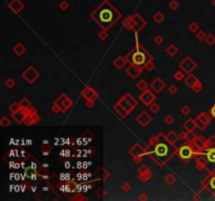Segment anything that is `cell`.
I'll return each instance as SVG.
<instances>
[{
  "label": "cell",
  "mask_w": 215,
  "mask_h": 201,
  "mask_svg": "<svg viewBox=\"0 0 215 201\" xmlns=\"http://www.w3.org/2000/svg\"><path fill=\"white\" fill-rule=\"evenodd\" d=\"M136 46L127 54V56L125 57V58H126L127 62H128L129 64L136 65V66H140V67H144L147 62L153 60V57L146 48L141 46L140 42H139V39H138V34H136Z\"/></svg>",
  "instance_id": "3"
},
{
  "label": "cell",
  "mask_w": 215,
  "mask_h": 201,
  "mask_svg": "<svg viewBox=\"0 0 215 201\" xmlns=\"http://www.w3.org/2000/svg\"><path fill=\"white\" fill-rule=\"evenodd\" d=\"M143 69H144L143 67L129 64V66L126 68V75H128V77L130 78L131 80H136V78L140 77V75L142 73Z\"/></svg>",
  "instance_id": "15"
},
{
  "label": "cell",
  "mask_w": 215,
  "mask_h": 201,
  "mask_svg": "<svg viewBox=\"0 0 215 201\" xmlns=\"http://www.w3.org/2000/svg\"><path fill=\"white\" fill-rule=\"evenodd\" d=\"M194 122L196 124V129H198L199 131H202L208 127V125L211 123L210 114H208L207 112H202L200 114H198L195 118Z\"/></svg>",
  "instance_id": "9"
},
{
  "label": "cell",
  "mask_w": 215,
  "mask_h": 201,
  "mask_svg": "<svg viewBox=\"0 0 215 201\" xmlns=\"http://www.w3.org/2000/svg\"><path fill=\"white\" fill-rule=\"evenodd\" d=\"M108 30H101V32L98 34V38L100 39L101 41H105L106 39L108 38Z\"/></svg>",
  "instance_id": "41"
},
{
  "label": "cell",
  "mask_w": 215,
  "mask_h": 201,
  "mask_svg": "<svg viewBox=\"0 0 215 201\" xmlns=\"http://www.w3.org/2000/svg\"><path fill=\"white\" fill-rule=\"evenodd\" d=\"M179 67L181 68V70H183L184 72L186 73V75H189V73L193 72L194 69L197 67V63H196L190 56H187L179 62Z\"/></svg>",
  "instance_id": "7"
},
{
  "label": "cell",
  "mask_w": 215,
  "mask_h": 201,
  "mask_svg": "<svg viewBox=\"0 0 215 201\" xmlns=\"http://www.w3.org/2000/svg\"><path fill=\"white\" fill-rule=\"evenodd\" d=\"M52 151V147H50V145H48V143H42L41 145V152H42L43 155H48L50 154V152Z\"/></svg>",
  "instance_id": "33"
},
{
  "label": "cell",
  "mask_w": 215,
  "mask_h": 201,
  "mask_svg": "<svg viewBox=\"0 0 215 201\" xmlns=\"http://www.w3.org/2000/svg\"><path fill=\"white\" fill-rule=\"evenodd\" d=\"M208 185H209V188H210L211 190L213 191V192H215V176L209 180V184H208Z\"/></svg>",
  "instance_id": "52"
},
{
  "label": "cell",
  "mask_w": 215,
  "mask_h": 201,
  "mask_svg": "<svg viewBox=\"0 0 215 201\" xmlns=\"http://www.w3.org/2000/svg\"><path fill=\"white\" fill-rule=\"evenodd\" d=\"M177 154L184 160H190L194 156V151L192 149L191 145H184L177 150Z\"/></svg>",
  "instance_id": "12"
},
{
  "label": "cell",
  "mask_w": 215,
  "mask_h": 201,
  "mask_svg": "<svg viewBox=\"0 0 215 201\" xmlns=\"http://www.w3.org/2000/svg\"><path fill=\"white\" fill-rule=\"evenodd\" d=\"M198 82H199V79H198L196 75H194L193 73H189V75H187L185 78V84L189 88H192L196 83H198Z\"/></svg>",
  "instance_id": "21"
},
{
  "label": "cell",
  "mask_w": 215,
  "mask_h": 201,
  "mask_svg": "<svg viewBox=\"0 0 215 201\" xmlns=\"http://www.w3.org/2000/svg\"><path fill=\"white\" fill-rule=\"evenodd\" d=\"M185 77H186L185 72H184L183 70H179L174 73V79L176 80V81H183V80L185 79Z\"/></svg>",
  "instance_id": "40"
},
{
  "label": "cell",
  "mask_w": 215,
  "mask_h": 201,
  "mask_svg": "<svg viewBox=\"0 0 215 201\" xmlns=\"http://www.w3.org/2000/svg\"><path fill=\"white\" fill-rule=\"evenodd\" d=\"M138 104L139 102L136 100V98L131 93L126 92L113 105V110L121 118H126L133 111Z\"/></svg>",
  "instance_id": "4"
},
{
  "label": "cell",
  "mask_w": 215,
  "mask_h": 201,
  "mask_svg": "<svg viewBox=\"0 0 215 201\" xmlns=\"http://www.w3.org/2000/svg\"><path fill=\"white\" fill-rule=\"evenodd\" d=\"M212 4H213V7H215V0H212Z\"/></svg>",
  "instance_id": "58"
},
{
  "label": "cell",
  "mask_w": 215,
  "mask_h": 201,
  "mask_svg": "<svg viewBox=\"0 0 215 201\" xmlns=\"http://www.w3.org/2000/svg\"><path fill=\"white\" fill-rule=\"evenodd\" d=\"M85 105L87 108H93V105H95V102H93V101H86Z\"/></svg>",
  "instance_id": "55"
},
{
  "label": "cell",
  "mask_w": 215,
  "mask_h": 201,
  "mask_svg": "<svg viewBox=\"0 0 215 201\" xmlns=\"http://www.w3.org/2000/svg\"><path fill=\"white\" fill-rule=\"evenodd\" d=\"M144 69H146L148 72H151V71H153L154 70V68H155V64H154V62H153L152 60L151 61H149V62H147L146 64H145V66L143 67Z\"/></svg>",
  "instance_id": "37"
},
{
  "label": "cell",
  "mask_w": 215,
  "mask_h": 201,
  "mask_svg": "<svg viewBox=\"0 0 215 201\" xmlns=\"http://www.w3.org/2000/svg\"><path fill=\"white\" fill-rule=\"evenodd\" d=\"M122 25L125 30L133 32L134 34H139L147 25V21L143 17H141L139 14H133L123 20Z\"/></svg>",
  "instance_id": "5"
},
{
  "label": "cell",
  "mask_w": 215,
  "mask_h": 201,
  "mask_svg": "<svg viewBox=\"0 0 215 201\" xmlns=\"http://www.w3.org/2000/svg\"><path fill=\"white\" fill-rule=\"evenodd\" d=\"M188 28H189L190 32L193 33V34H196V33L199 30V26H198V24L196 23V22H192V23H190L189 26H188Z\"/></svg>",
  "instance_id": "39"
},
{
  "label": "cell",
  "mask_w": 215,
  "mask_h": 201,
  "mask_svg": "<svg viewBox=\"0 0 215 201\" xmlns=\"http://www.w3.org/2000/svg\"><path fill=\"white\" fill-rule=\"evenodd\" d=\"M210 115L212 116L213 118H215V104L210 108Z\"/></svg>",
  "instance_id": "56"
},
{
  "label": "cell",
  "mask_w": 215,
  "mask_h": 201,
  "mask_svg": "<svg viewBox=\"0 0 215 201\" xmlns=\"http://www.w3.org/2000/svg\"><path fill=\"white\" fill-rule=\"evenodd\" d=\"M132 158H133V161L136 163V165H140V163H142V160H143L142 156H134V157H132Z\"/></svg>",
  "instance_id": "54"
},
{
  "label": "cell",
  "mask_w": 215,
  "mask_h": 201,
  "mask_svg": "<svg viewBox=\"0 0 215 201\" xmlns=\"http://www.w3.org/2000/svg\"><path fill=\"white\" fill-rule=\"evenodd\" d=\"M206 161L208 163H215V148L209 149L206 152Z\"/></svg>",
  "instance_id": "27"
},
{
  "label": "cell",
  "mask_w": 215,
  "mask_h": 201,
  "mask_svg": "<svg viewBox=\"0 0 215 201\" xmlns=\"http://www.w3.org/2000/svg\"><path fill=\"white\" fill-rule=\"evenodd\" d=\"M175 180H176V177L172 173L167 174V175L165 176V178H164V182H165L167 185H172V184L175 182Z\"/></svg>",
  "instance_id": "29"
},
{
  "label": "cell",
  "mask_w": 215,
  "mask_h": 201,
  "mask_svg": "<svg viewBox=\"0 0 215 201\" xmlns=\"http://www.w3.org/2000/svg\"><path fill=\"white\" fill-rule=\"evenodd\" d=\"M155 98H156V95L151 91V89L144 90V91H142V93L140 94V96H139L140 102H142L146 107H149L151 104L154 103Z\"/></svg>",
  "instance_id": "11"
},
{
  "label": "cell",
  "mask_w": 215,
  "mask_h": 201,
  "mask_svg": "<svg viewBox=\"0 0 215 201\" xmlns=\"http://www.w3.org/2000/svg\"><path fill=\"white\" fill-rule=\"evenodd\" d=\"M54 105H56L59 108L61 113H64L67 110H69L73 105V102L70 98L66 95L65 93H62L61 95H59L56 98V101L54 102Z\"/></svg>",
  "instance_id": "6"
},
{
  "label": "cell",
  "mask_w": 215,
  "mask_h": 201,
  "mask_svg": "<svg viewBox=\"0 0 215 201\" xmlns=\"http://www.w3.org/2000/svg\"><path fill=\"white\" fill-rule=\"evenodd\" d=\"M13 52H15L17 56L21 57L26 52V47L24 46L22 43H17V44L13 47Z\"/></svg>",
  "instance_id": "26"
},
{
  "label": "cell",
  "mask_w": 215,
  "mask_h": 201,
  "mask_svg": "<svg viewBox=\"0 0 215 201\" xmlns=\"http://www.w3.org/2000/svg\"><path fill=\"white\" fill-rule=\"evenodd\" d=\"M82 96H83L86 101L96 102V101L99 98V93H98L97 90L91 87V86H86V87L82 90Z\"/></svg>",
  "instance_id": "14"
},
{
  "label": "cell",
  "mask_w": 215,
  "mask_h": 201,
  "mask_svg": "<svg viewBox=\"0 0 215 201\" xmlns=\"http://www.w3.org/2000/svg\"><path fill=\"white\" fill-rule=\"evenodd\" d=\"M130 190H131V185H130L128 182H124V183L122 184V192L123 193L127 194V193L130 192Z\"/></svg>",
  "instance_id": "45"
},
{
  "label": "cell",
  "mask_w": 215,
  "mask_h": 201,
  "mask_svg": "<svg viewBox=\"0 0 215 201\" xmlns=\"http://www.w3.org/2000/svg\"><path fill=\"white\" fill-rule=\"evenodd\" d=\"M168 92H169L170 94H172V95H173V94H176L177 92H179V88L175 85H171L168 88Z\"/></svg>",
  "instance_id": "49"
},
{
  "label": "cell",
  "mask_w": 215,
  "mask_h": 201,
  "mask_svg": "<svg viewBox=\"0 0 215 201\" xmlns=\"http://www.w3.org/2000/svg\"><path fill=\"white\" fill-rule=\"evenodd\" d=\"M165 138L167 139L168 143L175 146V143H177V141H179V135L176 134L174 131H170V132H168L167 134L165 135Z\"/></svg>",
  "instance_id": "23"
},
{
  "label": "cell",
  "mask_w": 215,
  "mask_h": 201,
  "mask_svg": "<svg viewBox=\"0 0 215 201\" xmlns=\"http://www.w3.org/2000/svg\"><path fill=\"white\" fill-rule=\"evenodd\" d=\"M139 200H141V201H147L148 200V196H147V194L146 193H142V194L140 195V196H139Z\"/></svg>",
  "instance_id": "53"
},
{
  "label": "cell",
  "mask_w": 215,
  "mask_h": 201,
  "mask_svg": "<svg viewBox=\"0 0 215 201\" xmlns=\"http://www.w3.org/2000/svg\"><path fill=\"white\" fill-rule=\"evenodd\" d=\"M59 7H60L62 11H66L69 7V3L67 2V1H61V3L59 4Z\"/></svg>",
  "instance_id": "51"
},
{
  "label": "cell",
  "mask_w": 215,
  "mask_h": 201,
  "mask_svg": "<svg viewBox=\"0 0 215 201\" xmlns=\"http://www.w3.org/2000/svg\"><path fill=\"white\" fill-rule=\"evenodd\" d=\"M205 43H206L208 46H212L215 43V36L213 34H209L207 35L206 39H205Z\"/></svg>",
  "instance_id": "34"
},
{
  "label": "cell",
  "mask_w": 215,
  "mask_h": 201,
  "mask_svg": "<svg viewBox=\"0 0 215 201\" xmlns=\"http://www.w3.org/2000/svg\"><path fill=\"white\" fill-rule=\"evenodd\" d=\"M164 120H165V123L167 125H172L173 123H174V118H173V116L170 115V114H168V115L165 116V118H164Z\"/></svg>",
  "instance_id": "48"
},
{
  "label": "cell",
  "mask_w": 215,
  "mask_h": 201,
  "mask_svg": "<svg viewBox=\"0 0 215 201\" xmlns=\"http://www.w3.org/2000/svg\"><path fill=\"white\" fill-rule=\"evenodd\" d=\"M89 17L101 27V30H109L120 20L122 14L111 2L104 0L91 12Z\"/></svg>",
  "instance_id": "1"
},
{
  "label": "cell",
  "mask_w": 215,
  "mask_h": 201,
  "mask_svg": "<svg viewBox=\"0 0 215 201\" xmlns=\"http://www.w3.org/2000/svg\"><path fill=\"white\" fill-rule=\"evenodd\" d=\"M26 114H27V109H21L20 111L11 113V117L13 118L16 123H18V124H22L24 118H25Z\"/></svg>",
  "instance_id": "20"
},
{
  "label": "cell",
  "mask_w": 215,
  "mask_h": 201,
  "mask_svg": "<svg viewBox=\"0 0 215 201\" xmlns=\"http://www.w3.org/2000/svg\"><path fill=\"white\" fill-rule=\"evenodd\" d=\"M150 88L155 93H159V92L163 91L164 88H165V83H164V81L161 78H155V79L151 82Z\"/></svg>",
  "instance_id": "18"
},
{
  "label": "cell",
  "mask_w": 215,
  "mask_h": 201,
  "mask_svg": "<svg viewBox=\"0 0 215 201\" xmlns=\"http://www.w3.org/2000/svg\"><path fill=\"white\" fill-rule=\"evenodd\" d=\"M179 4L176 0H172L171 2L169 3V9L171 10V11H176V10L179 9Z\"/></svg>",
  "instance_id": "42"
},
{
  "label": "cell",
  "mask_w": 215,
  "mask_h": 201,
  "mask_svg": "<svg viewBox=\"0 0 215 201\" xmlns=\"http://www.w3.org/2000/svg\"><path fill=\"white\" fill-rule=\"evenodd\" d=\"M9 9L14 14H19L24 9V4L21 0H12L11 2L9 3Z\"/></svg>",
  "instance_id": "19"
},
{
  "label": "cell",
  "mask_w": 215,
  "mask_h": 201,
  "mask_svg": "<svg viewBox=\"0 0 215 201\" xmlns=\"http://www.w3.org/2000/svg\"><path fill=\"white\" fill-rule=\"evenodd\" d=\"M19 103H20V105H21L22 109H30V108L32 107V103H30V100L26 98H21V101H20Z\"/></svg>",
  "instance_id": "32"
},
{
  "label": "cell",
  "mask_w": 215,
  "mask_h": 201,
  "mask_svg": "<svg viewBox=\"0 0 215 201\" xmlns=\"http://www.w3.org/2000/svg\"><path fill=\"white\" fill-rule=\"evenodd\" d=\"M183 127H184V129H185L186 131L192 133L196 129V124H195V122H194L193 118H189V120H187L185 123H184Z\"/></svg>",
  "instance_id": "25"
},
{
  "label": "cell",
  "mask_w": 215,
  "mask_h": 201,
  "mask_svg": "<svg viewBox=\"0 0 215 201\" xmlns=\"http://www.w3.org/2000/svg\"><path fill=\"white\" fill-rule=\"evenodd\" d=\"M24 176L32 180H36L38 177V173H37V170L33 167H28L24 169Z\"/></svg>",
  "instance_id": "24"
},
{
  "label": "cell",
  "mask_w": 215,
  "mask_h": 201,
  "mask_svg": "<svg viewBox=\"0 0 215 201\" xmlns=\"http://www.w3.org/2000/svg\"><path fill=\"white\" fill-rule=\"evenodd\" d=\"M148 84H147V82L145 81V80H141V81H139L138 83H136V88L138 89H140L141 91H144V90L148 89Z\"/></svg>",
  "instance_id": "35"
},
{
  "label": "cell",
  "mask_w": 215,
  "mask_h": 201,
  "mask_svg": "<svg viewBox=\"0 0 215 201\" xmlns=\"http://www.w3.org/2000/svg\"><path fill=\"white\" fill-rule=\"evenodd\" d=\"M152 19L155 23L159 24V23H162V22H164V20H165V16H164V14L162 13V12H156V13L153 15Z\"/></svg>",
  "instance_id": "30"
},
{
  "label": "cell",
  "mask_w": 215,
  "mask_h": 201,
  "mask_svg": "<svg viewBox=\"0 0 215 201\" xmlns=\"http://www.w3.org/2000/svg\"><path fill=\"white\" fill-rule=\"evenodd\" d=\"M153 41L156 45H162L164 43V37L162 35H156L153 39Z\"/></svg>",
  "instance_id": "43"
},
{
  "label": "cell",
  "mask_w": 215,
  "mask_h": 201,
  "mask_svg": "<svg viewBox=\"0 0 215 201\" xmlns=\"http://www.w3.org/2000/svg\"><path fill=\"white\" fill-rule=\"evenodd\" d=\"M149 110L151 111V113H153V114H155V113H157V112L161 110V106L159 105V104H156L154 102V103H152L150 106H149Z\"/></svg>",
  "instance_id": "38"
},
{
  "label": "cell",
  "mask_w": 215,
  "mask_h": 201,
  "mask_svg": "<svg viewBox=\"0 0 215 201\" xmlns=\"http://www.w3.org/2000/svg\"><path fill=\"white\" fill-rule=\"evenodd\" d=\"M52 111L54 112V113H61L60 110H59V108L57 107L56 105H53V107H52Z\"/></svg>",
  "instance_id": "57"
},
{
  "label": "cell",
  "mask_w": 215,
  "mask_h": 201,
  "mask_svg": "<svg viewBox=\"0 0 215 201\" xmlns=\"http://www.w3.org/2000/svg\"><path fill=\"white\" fill-rule=\"evenodd\" d=\"M126 63H128V62H127V60H126V58H125V57L119 56V57H116V58L113 60V62H112V65H113L116 68L122 69V68H124V67H125Z\"/></svg>",
  "instance_id": "22"
},
{
  "label": "cell",
  "mask_w": 215,
  "mask_h": 201,
  "mask_svg": "<svg viewBox=\"0 0 215 201\" xmlns=\"http://www.w3.org/2000/svg\"><path fill=\"white\" fill-rule=\"evenodd\" d=\"M181 112H182V114H183V115H188V114L191 113V108H190L188 105H185V106H183V107H182Z\"/></svg>",
  "instance_id": "46"
},
{
  "label": "cell",
  "mask_w": 215,
  "mask_h": 201,
  "mask_svg": "<svg viewBox=\"0 0 215 201\" xmlns=\"http://www.w3.org/2000/svg\"><path fill=\"white\" fill-rule=\"evenodd\" d=\"M0 126L3 127V128H7V127L11 126V120H10V118L7 117V116H3V117L0 120Z\"/></svg>",
  "instance_id": "36"
},
{
  "label": "cell",
  "mask_w": 215,
  "mask_h": 201,
  "mask_svg": "<svg viewBox=\"0 0 215 201\" xmlns=\"http://www.w3.org/2000/svg\"><path fill=\"white\" fill-rule=\"evenodd\" d=\"M192 90H193L194 92H196V93H198V92H200L202 91V82H198V83H196L195 85L193 86V87L191 88Z\"/></svg>",
  "instance_id": "44"
},
{
  "label": "cell",
  "mask_w": 215,
  "mask_h": 201,
  "mask_svg": "<svg viewBox=\"0 0 215 201\" xmlns=\"http://www.w3.org/2000/svg\"><path fill=\"white\" fill-rule=\"evenodd\" d=\"M206 37H207V35L205 34L204 30H198V32L196 33V38H197L198 40H200V41H205Z\"/></svg>",
  "instance_id": "47"
},
{
  "label": "cell",
  "mask_w": 215,
  "mask_h": 201,
  "mask_svg": "<svg viewBox=\"0 0 215 201\" xmlns=\"http://www.w3.org/2000/svg\"><path fill=\"white\" fill-rule=\"evenodd\" d=\"M152 172L149 169V167L147 165H143L140 169L138 170V177L139 180L142 182H148L149 180L152 179Z\"/></svg>",
  "instance_id": "13"
},
{
  "label": "cell",
  "mask_w": 215,
  "mask_h": 201,
  "mask_svg": "<svg viewBox=\"0 0 215 201\" xmlns=\"http://www.w3.org/2000/svg\"><path fill=\"white\" fill-rule=\"evenodd\" d=\"M39 120H40V116L37 113L36 109L30 107V109H27V114H26L25 118H24L22 124H24L27 127H30L33 126V125H37L39 123Z\"/></svg>",
  "instance_id": "10"
},
{
  "label": "cell",
  "mask_w": 215,
  "mask_h": 201,
  "mask_svg": "<svg viewBox=\"0 0 215 201\" xmlns=\"http://www.w3.org/2000/svg\"><path fill=\"white\" fill-rule=\"evenodd\" d=\"M136 122H138L139 124L143 127V128L147 127L151 122H152V117H151V115L147 111H142L138 116H136Z\"/></svg>",
  "instance_id": "16"
},
{
  "label": "cell",
  "mask_w": 215,
  "mask_h": 201,
  "mask_svg": "<svg viewBox=\"0 0 215 201\" xmlns=\"http://www.w3.org/2000/svg\"><path fill=\"white\" fill-rule=\"evenodd\" d=\"M15 85H16L15 81H14L13 79H11V78H10V79H7V81H5V86H7V88H10V89H11V88H13Z\"/></svg>",
  "instance_id": "50"
},
{
  "label": "cell",
  "mask_w": 215,
  "mask_h": 201,
  "mask_svg": "<svg viewBox=\"0 0 215 201\" xmlns=\"http://www.w3.org/2000/svg\"><path fill=\"white\" fill-rule=\"evenodd\" d=\"M21 75H22V78H23V79L25 80L28 84H30V85H33V84H34L35 82L39 79L40 73H39V71L37 70L34 66L30 65V66H28L27 68L22 72Z\"/></svg>",
  "instance_id": "8"
},
{
  "label": "cell",
  "mask_w": 215,
  "mask_h": 201,
  "mask_svg": "<svg viewBox=\"0 0 215 201\" xmlns=\"http://www.w3.org/2000/svg\"><path fill=\"white\" fill-rule=\"evenodd\" d=\"M147 153V149L145 147H143L141 143H134V146H132V148L129 150V154L131 155L132 157L134 156H143V155H146Z\"/></svg>",
  "instance_id": "17"
},
{
  "label": "cell",
  "mask_w": 215,
  "mask_h": 201,
  "mask_svg": "<svg viewBox=\"0 0 215 201\" xmlns=\"http://www.w3.org/2000/svg\"><path fill=\"white\" fill-rule=\"evenodd\" d=\"M21 109H22L21 105H20V103H17V102H14V103H12L11 105H10V107H9V110L11 111V113H13V112L20 111Z\"/></svg>",
  "instance_id": "31"
},
{
  "label": "cell",
  "mask_w": 215,
  "mask_h": 201,
  "mask_svg": "<svg viewBox=\"0 0 215 201\" xmlns=\"http://www.w3.org/2000/svg\"><path fill=\"white\" fill-rule=\"evenodd\" d=\"M166 52H167V54L169 55L170 57H175L179 54V47L172 43V44H170L169 46L166 48Z\"/></svg>",
  "instance_id": "28"
},
{
  "label": "cell",
  "mask_w": 215,
  "mask_h": 201,
  "mask_svg": "<svg viewBox=\"0 0 215 201\" xmlns=\"http://www.w3.org/2000/svg\"><path fill=\"white\" fill-rule=\"evenodd\" d=\"M146 149V155L151 157L153 161L159 167H164L167 165L169 159L176 153V148L174 147V145L168 143L163 133H161V139L156 143L149 145Z\"/></svg>",
  "instance_id": "2"
}]
</instances>
